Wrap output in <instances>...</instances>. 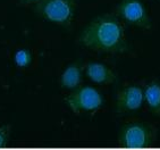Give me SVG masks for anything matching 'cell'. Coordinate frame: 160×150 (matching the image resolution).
Instances as JSON below:
<instances>
[{
  "mask_svg": "<svg viewBox=\"0 0 160 150\" xmlns=\"http://www.w3.org/2000/svg\"><path fill=\"white\" fill-rule=\"evenodd\" d=\"M32 63V52L28 48L18 49L14 55V64L16 67L26 68Z\"/></svg>",
  "mask_w": 160,
  "mask_h": 150,
  "instance_id": "10",
  "label": "cell"
},
{
  "mask_svg": "<svg viewBox=\"0 0 160 150\" xmlns=\"http://www.w3.org/2000/svg\"><path fill=\"white\" fill-rule=\"evenodd\" d=\"M76 0H39L34 13L40 18L62 28H71L74 21Z\"/></svg>",
  "mask_w": 160,
  "mask_h": 150,
  "instance_id": "3",
  "label": "cell"
},
{
  "mask_svg": "<svg viewBox=\"0 0 160 150\" xmlns=\"http://www.w3.org/2000/svg\"><path fill=\"white\" fill-rule=\"evenodd\" d=\"M115 15L122 22L135 28L142 30L152 28V22L142 0H120L116 6Z\"/></svg>",
  "mask_w": 160,
  "mask_h": 150,
  "instance_id": "5",
  "label": "cell"
},
{
  "mask_svg": "<svg viewBox=\"0 0 160 150\" xmlns=\"http://www.w3.org/2000/svg\"><path fill=\"white\" fill-rule=\"evenodd\" d=\"M144 102V88L136 83L124 84L118 90L115 99V111L117 114L134 113Z\"/></svg>",
  "mask_w": 160,
  "mask_h": 150,
  "instance_id": "6",
  "label": "cell"
},
{
  "mask_svg": "<svg viewBox=\"0 0 160 150\" xmlns=\"http://www.w3.org/2000/svg\"><path fill=\"white\" fill-rule=\"evenodd\" d=\"M10 131H12L10 124H3L0 126V148H6L8 146Z\"/></svg>",
  "mask_w": 160,
  "mask_h": 150,
  "instance_id": "11",
  "label": "cell"
},
{
  "mask_svg": "<svg viewBox=\"0 0 160 150\" xmlns=\"http://www.w3.org/2000/svg\"><path fill=\"white\" fill-rule=\"evenodd\" d=\"M84 73L90 81L101 85L114 84L118 80V75L112 68L98 61H90L84 64Z\"/></svg>",
  "mask_w": 160,
  "mask_h": 150,
  "instance_id": "7",
  "label": "cell"
},
{
  "mask_svg": "<svg viewBox=\"0 0 160 150\" xmlns=\"http://www.w3.org/2000/svg\"><path fill=\"white\" fill-rule=\"evenodd\" d=\"M83 72L84 63L81 59H77L67 65V67L60 75V86L71 91L76 89L83 81Z\"/></svg>",
  "mask_w": 160,
  "mask_h": 150,
  "instance_id": "8",
  "label": "cell"
},
{
  "mask_svg": "<svg viewBox=\"0 0 160 150\" xmlns=\"http://www.w3.org/2000/svg\"><path fill=\"white\" fill-rule=\"evenodd\" d=\"M157 141V130L143 121H128L119 129L117 143L119 147L142 149L152 147Z\"/></svg>",
  "mask_w": 160,
  "mask_h": 150,
  "instance_id": "2",
  "label": "cell"
},
{
  "mask_svg": "<svg viewBox=\"0 0 160 150\" xmlns=\"http://www.w3.org/2000/svg\"><path fill=\"white\" fill-rule=\"evenodd\" d=\"M39 0H19V3L25 6V5H31V3H38Z\"/></svg>",
  "mask_w": 160,
  "mask_h": 150,
  "instance_id": "12",
  "label": "cell"
},
{
  "mask_svg": "<svg viewBox=\"0 0 160 150\" xmlns=\"http://www.w3.org/2000/svg\"><path fill=\"white\" fill-rule=\"evenodd\" d=\"M144 101L153 116L160 118V81H150L144 88Z\"/></svg>",
  "mask_w": 160,
  "mask_h": 150,
  "instance_id": "9",
  "label": "cell"
},
{
  "mask_svg": "<svg viewBox=\"0 0 160 150\" xmlns=\"http://www.w3.org/2000/svg\"><path fill=\"white\" fill-rule=\"evenodd\" d=\"M65 104L76 115L81 114H96L105 105V98L94 86L80 85L72 90L64 99Z\"/></svg>",
  "mask_w": 160,
  "mask_h": 150,
  "instance_id": "4",
  "label": "cell"
},
{
  "mask_svg": "<svg viewBox=\"0 0 160 150\" xmlns=\"http://www.w3.org/2000/svg\"><path fill=\"white\" fill-rule=\"evenodd\" d=\"M78 43L84 48L105 54H125L131 49L123 23L115 14H102L81 31Z\"/></svg>",
  "mask_w": 160,
  "mask_h": 150,
  "instance_id": "1",
  "label": "cell"
}]
</instances>
